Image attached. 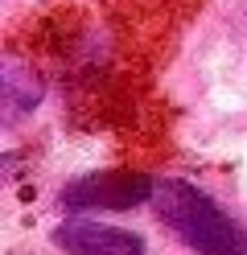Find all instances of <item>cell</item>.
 Instances as JSON below:
<instances>
[{
	"label": "cell",
	"instance_id": "1",
	"mask_svg": "<svg viewBox=\"0 0 247 255\" xmlns=\"http://www.w3.org/2000/svg\"><path fill=\"white\" fill-rule=\"evenodd\" d=\"M153 210L181 243L198 255H247V231L231 218L206 189L181 177L157 181Z\"/></svg>",
	"mask_w": 247,
	"mask_h": 255
},
{
	"label": "cell",
	"instance_id": "2",
	"mask_svg": "<svg viewBox=\"0 0 247 255\" xmlns=\"http://www.w3.org/2000/svg\"><path fill=\"white\" fill-rule=\"evenodd\" d=\"M157 181L132 169H107V173H91L78 177L62 189V206L70 210H128V206L153 202Z\"/></svg>",
	"mask_w": 247,
	"mask_h": 255
},
{
	"label": "cell",
	"instance_id": "3",
	"mask_svg": "<svg viewBox=\"0 0 247 255\" xmlns=\"http://www.w3.org/2000/svg\"><path fill=\"white\" fill-rule=\"evenodd\" d=\"M54 243L66 255H144V239L124 227H107L95 218H70L54 231Z\"/></svg>",
	"mask_w": 247,
	"mask_h": 255
},
{
	"label": "cell",
	"instance_id": "4",
	"mask_svg": "<svg viewBox=\"0 0 247 255\" xmlns=\"http://www.w3.org/2000/svg\"><path fill=\"white\" fill-rule=\"evenodd\" d=\"M41 95H45V87H41V78L33 74V66L8 58L4 70H0V103H4V124L12 128L16 120L33 116V107L41 103Z\"/></svg>",
	"mask_w": 247,
	"mask_h": 255
}]
</instances>
